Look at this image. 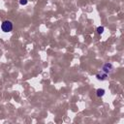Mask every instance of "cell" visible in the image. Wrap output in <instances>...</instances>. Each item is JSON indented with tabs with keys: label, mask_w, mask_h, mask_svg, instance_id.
Masks as SVG:
<instances>
[{
	"label": "cell",
	"mask_w": 124,
	"mask_h": 124,
	"mask_svg": "<svg viewBox=\"0 0 124 124\" xmlns=\"http://www.w3.org/2000/svg\"><path fill=\"white\" fill-rule=\"evenodd\" d=\"M14 29V23L13 21L9 20V19H6L4 20L2 23H1V30L5 33H9L11 31H13Z\"/></svg>",
	"instance_id": "cell-1"
},
{
	"label": "cell",
	"mask_w": 124,
	"mask_h": 124,
	"mask_svg": "<svg viewBox=\"0 0 124 124\" xmlns=\"http://www.w3.org/2000/svg\"><path fill=\"white\" fill-rule=\"evenodd\" d=\"M112 70H113V65L111 64V63H109V62H107V63H105L104 65H103V67H102V71L104 72V73H106V74H110L111 72H112Z\"/></svg>",
	"instance_id": "cell-2"
},
{
	"label": "cell",
	"mask_w": 124,
	"mask_h": 124,
	"mask_svg": "<svg viewBox=\"0 0 124 124\" xmlns=\"http://www.w3.org/2000/svg\"><path fill=\"white\" fill-rule=\"evenodd\" d=\"M105 93H106V90L104 89V88H98L97 90H96V95H97V97H103L104 95H105Z\"/></svg>",
	"instance_id": "cell-3"
},
{
	"label": "cell",
	"mask_w": 124,
	"mask_h": 124,
	"mask_svg": "<svg viewBox=\"0 0 124 124\" xmlns=\"http://www.w3.org/2000/svg\"><path fill=\"white\" fill-rule=\"evenodd\" d=\"M107 77H108V74H106V73H104V74H97L96 75V78L99 79V80H104V79H106L107 78Z\"/></svg>",
	"instance_id": "cell-4"
},
{
	"label": "cell",
	"mask_w": 124,
	"mask_h": 124,
	"mask_svg": "<svg viewBox=\"0 0 124 124\" xmlns=\"http://www.w3.org/2000/svg\"><path fill=\"white\" fill-rule=\"evenodd\" d=\"M96 31H97V33H98L99 35H101V34H103L104 31H105V27H104V26H98Z\"/></svg>",
	"instance_id": "cell-5"
},
{
	"label": "cell",
	"mask_w": 124,
	"mask_h": 124,
	"mask_svg": "<svg viewBox=\"0 0 124 124\" xmlns=\"http://www.w3.org/2000/svg\"><path fill=\"white\" fill-rule=\"evenodd\" d=\"M18 3H19V5H21V6H25V5H27L28 0H18Z\"/></svg>",
	"instance_id": "cell-6"
}]
</instances>
